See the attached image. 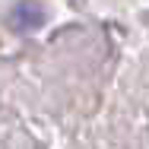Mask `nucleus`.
Here are the masks:
<instances>
[{
	"instance_id": "f257e3e1",
	"label": "nucleus",
	"mask_w": 149,
	"mask_h": 149,
	"mask_svg": "<svg viewBox=\"0 0 149 149\" xmlns=\"http://www.w3.org/2000/svg\"><path fill=\"white\" fill-rule=\"evenodd\" d=\"M10 22H13V29H38L41 22H45V13H41V6H35V3H19L13 13H10Z\"/></svg>"
}]
</instances>
